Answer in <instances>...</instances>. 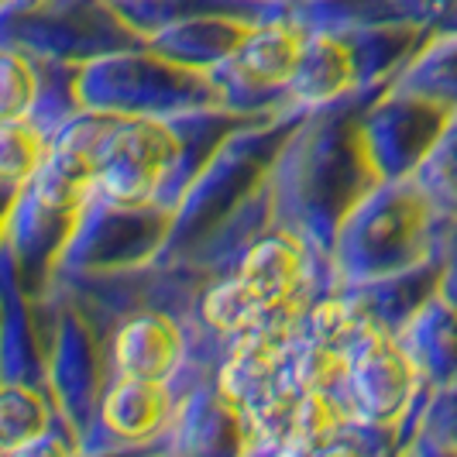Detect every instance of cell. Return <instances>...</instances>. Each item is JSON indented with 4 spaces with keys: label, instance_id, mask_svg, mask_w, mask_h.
Instances as JSON below:
<instances>
[{
    "label": "cell",
    "instance_id": "cell-5",
    "mask_svg": "<svg viewBox=\"0 0 457 457\" xmlns=\"http://www.w3.org/2000/svg\"><path fill=\"white\" fill-rule=\"evenodd\" d=\"M176 416V399L169 382L114 375L100 395V423L104 430L124 444H148L169 430Z\"/></svg>",
    "mask_w": 457,
    "mask_h": 457
},
{
    "label": "cell",
    "instance_id": "cell-8",
    "mask_svg": "<svg viewBox=\"0 0 457 457\" xmlns=\"http://www.w3.org/2000/svg\"><path fill=\"white\" fill-rule=\"evenodd\" d=\"M4 135V148H0V176L7 186V224L14 220L18 204L24 193L31 189L38 169L48 162L55 137L42 131V124H35L31 117H18V120H4L0 128Z\"/></svg>",
    "mask_w": 457,
    "mask_h": 457
},
{
    "label": "cell",
    "instance_id": "cell-4",
    "mask_svg": "<svg viewBox=\"0 0 457 457\" xmlns=\"http://www.w3.org/2000/svg\"><path fill=\"white\" fill-rule=\"evenodd\" d=\"M183 358V327L169 313H159V310H145V313L128 317L111 337V368H114V375L172 382V375L179 371Z\"/></svg>",
    "mask_w": 457,
    "mask_h": 457
},
{
    "label": "cell",
    "instance_id": "cell-13",
    "mask_svg": "<svg viewBox=\"0 0 457 457\" xmlns=\"http://www.w3.org/2000/svg\"><path fill=\"white\" fill-rule=\"evenodd\" d=\"M48 0H4V7L7 11H38V7H46Z\"/></svg>",
    "mask_w": 457,
    "mask_h": 457
},
{
    "label": "cell",
    "instance_id": "cell-7",
    "mask_svg": "<svg viewBox=\"0 0 457 457\" xmlns=\"http://www.w3.org/2000/svg\"><path fill=\"white\" fill-rule=\"evenodd\" d=\"M354 427L351 412L344 410L337 389H299L293 412H289V430L282 440V451H334L337 436Z\"/></svg>",
    "mask_w": 457,
    "mask_h": 457
},
{
    "label": "cell",
    "instance_id": "cell-9",
    "mask_svg": "<svg viewBox=\"0 0 457 457\" xmlns=\"http://www.w3.org/2000/svg\"><path fill=\"white\" fill-rule=\"evenodd\" d=\"M272 317H289V313H272V306L258 296L237 272L230 278L213 282L204 293V299H200V320L217 337H228V341L248 334L262 323H269ZM299 320H306V317H299Z\"/></svg>",
    "mask_w": 457,
    "mask_h": 457
},
{
    "label": "cell",
    "instance_id": "cell-1",
    "mask_svg": "<svg viewBox=\"0 0 457 457\" xmlns=\"http://www.w3.org/2000/svg\"><path fill=\"white\" fill-rule=\"evenodd\" d=\"M179 159V137L169 124L145 117H111L96 124L93 196L111 210H145Z\"/></svg>",
    "mask_w": 457,
    "mask_h": 457
},
{
    "label": "cell",
    "instance_id": "cell-10",
    "mask_svg": "<svg viewBox=\"0 0 457 457\" xmlns=\"http://www.w3.org/2000/svg\"><path fill=\"white\" fill-rule=\"evenodd\" d=\"M303 104H323L354 87V55L337 38H310L306 59L289 83Z\"/></svg>",
    "mask_w": 457,
    "mask_h": 457
},
{
    "label": "cell",
    "instance_id": "cell-12",
    "mask_svg": "<svg viewBox=\"0 0 457 457\" xmlns=\"http://www.w3.org/2000/svg\"><path fill=\"white\" fill-rule=\"evenodd\" d=\"M38 93H42V72L38 66L7 46L4 52V104H0V117L4 120H18V117H31L38 107Z\"/></svg>",
    "mask_w": 457,
    "mask_h": 457
},
{
    "label": "cell",
    "instance_id": "cell-6",
    "mask_svg": "<svg viewBox=\"0 0 457 457\" xmlns=\"http://www.w3.org/2000/svg\"><path fill=\"white\" fill-rule=\"evenodd\" d=\"M306 48H310V35L303 31V24L282 18V21L248 28L234 46L230 59L237 72L254 87H289L306 59Z\"/></svg>",
    "mask_w": 457,
    "mask_h": 457
},
{
    "label": "cell",
    "instance_id": "cell-3",
    "mask_svg": "<svg viewBox=\"0 0 457 457\" xmlns=\"http://www.w3.org/2000/svg\"><path fill=\"white\" fill-rule=\"evenodd\" d=\"M237 275L258 296L272 306V313L306 317V289H310V254L303 237L293 230H275L254 241L245 252Z\"/></svg>",
    "mask_w": 457,
    "mask_h": 457
},
{
    "label": "cell",
    "instance_id": "cell-2",
    "mask_svg": "<svg viewBox=\"0 0 457 457\" xmlns=\"http://www.w3.org/2000/svg\"><path fill=\"white\" fill-rule=\"evenodd\" d=\"M420 382L412 351L392 337L378 320H371L347 344V371L337 395L351 412L354 427L365 430H395L410 410Z\"/></svg>",
    "mask_w": 457,
    "mask_h": 457
},
{
    "label": "cell",
    "instance_id": "cell-11",
    "mask_svg": "<svg viewBox=\"0 0 457 457\" xmlns=\"http://www.w3.org/2000/svg\"><path fill=\"white\" fill-rule=\"evenodd\" d=\"M46 434H52V406L42 392L7 382L0 399V451L28 454Z\"/></svg>",
    "mask_w": 457,
    "mask_h": 457
}]
</instances>
